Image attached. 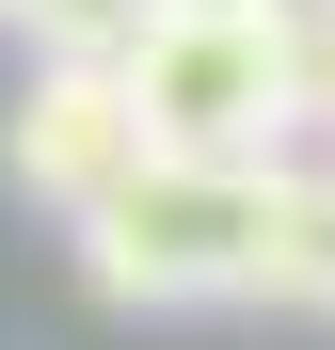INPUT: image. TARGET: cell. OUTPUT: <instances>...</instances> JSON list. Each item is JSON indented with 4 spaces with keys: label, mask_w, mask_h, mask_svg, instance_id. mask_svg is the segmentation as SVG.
Masks as SVG:
<instances>
[{
    "label": "cell",
    "mask_w": 335,
    "mask_h": 350,
    "mask_svg": "<svg viewBox=\"0 0 335 350\" xmlns=\"http://www.w3.org/2000/svg\"><path fill=\"white\" fill-rule=\"evenodd\" d=\"M0 16H16L32 48H80V64H112V48L144 32V0H0Z\"/></svg>",
    "instance_id": "obj_5"
},
{
    "label": "cell",
    "mask_w": 335,
    "mask_h": 350,
    "mask_svg": "<svg viewBox=\"0 0 335 350\" xmlns=\"http://www.w3.org/2000/svg\"><path fill=\"white\" fill-rule=\"evenodd\" d=\"M288 159H208V144H144L128 175H96L64 207L80 223V286L128 319H192V303H256Z\"/></svg>",
    "instance_id": "obj_1"
},
{
    "label": "cell",
    "mask_w": 335,
    "mask_h": 350,
    "mask_svg": "<svg viewBox=\"0 0 335 350\" xmlns=\"http://www.w3.org/2000/svg\"><path fill=\"white\" fill-rule=\"evenodd\" d=\"M144 128H128V80L80 64V48H32V96L0 111V175H16L32 207H80L96 175H128Z\"/></svg>",
    "instance_id": "obj_3"
},
{
    "label": "cell",
    "mask_w": 335,
    "mask_h": 350,
    "mask_svg": "<svg viewBox=\"0 0 335 350\" xmlns=\"http://www.w3.org/2000/svg\"><path fill=\"white\" fill-rule=\"evenodd\" d=\"M256 303L335 319V175H288V207H271V255H256Z\"/></svg>",
    "instance_id": "obj_4"
},
{
    "label": "cell",
    "mask_w": 335,
    "mask_h": 350,
    "mask_svg": "<svg viewBox=\"0 0 335 350\" xmlns=\"http://www.w3.org/2000/svg\"><path fill=\"white\" fill-rule=\"evenodd\" d=\"M144 144L208 159H288L303 128V0H144V32L112 48Z\"/></svg>",
    "instance_id": "obj_2"
}]
</instances>
